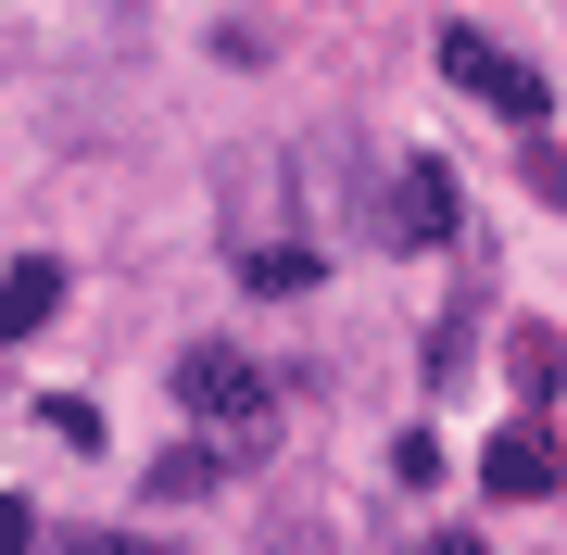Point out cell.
<instances>
[{
    "mask_svg": "<svg viewBox=\"0 0 567 555\" xmlns=\"http://www.w3.org/2000/svg\"><path fill=\"white\" fill-rule=\"evenodd\" d=\"M177 404H189V430H203L227 467H252L265 442H278V379L252 367V353H177Z\"/></svg>",
    "mask_w": 567,
    "mask_h": 555,
    "instance_id": "cell-1",
    "label": "cell"
},
{
    "mask_svg": "<svg viewBox=\"0 0 567 555\" xmlns=\"http://www.w3.org/2000/svg\"><path fill=\"white\" fill-rule=\"evenodd\" d=\"M480 493H492V505H555V493H567V454H555V430H543V417H505V430H492Z\"/></svg>",
    "mask_w": 567,
    "mask_h": 555,
    "instance_id": "cell-2",
    "label": "cell"
},
{
    "mask_svg": "<svg viewBox=\"0 0 567 555\" xmlns=\"http://www.w3.org/2000/svg\"><path fill=\"white\" fill-rule=\"evenodd\" d=\"M379 227H391L404 253H442L454 227H466V203H454V165H429V152H416V165H391V189H379Z\"/></svg>",
    "mask_w": 567,
    "mask_h": 555,
    "instance_id": "cell-3",
    "label": "cell"
},
{
    "mask_svg": "<svg viewBox=\"0 0 567 555\" xmlns=\"http://www.w3.org/2000/svg\"><path fill=\"white\" fill-rule=\"evenodd\" d=\"M442 76H454V89H480L492 114H517V126H543V76H529L517 51H492L480 25H454V39H442Z\"/></svg>",
    "mask_w": 567,
    "mask_h": 555,
    "instance_id": "cell-4",
    "label": "cell"
},
{
    "mask_svg": "<svg viewBox=\"0 0 567 555\" xmlns=\"http://www.w3.org/2000/svg\"><path fill=\"white\" fill-rule=\"evenodd\" d=\"M51 304H63V266H39V253H13V266H0V341L51 329Z\"/></svg>",
    "mask_w": 567,
    "mask_h": 555,
    "instance_id": "cell-5",
    "label": "cell"
},
{
    "mask_svg": "<svg viewBox=\"0 0 567 555\" xmlns=\"http://www.w3.org/2000/svg\"><path fill=\"white\" fill-rule=\"evenodd\" d=\"M215 480H227V454H215V442H177V454L152 467V493H164V505H189V493H215Z\"/></svg>",
    "mask_w": 567,
    "mask_h": 555,
    "instance_id": "cell-6",
    "label": "cell"
},
{
    "mask_svg": "<svg viewBox=\"0 0 567 555\" xmlns=\"http://www.w3.org/2000/svg\"><path fill=\"white\" fill-rule=\"evenodd\" d=\"M240 278H252V290H303V278H328V266H316L303 240H252V253H240Z\"/></svg>",
    "mask_w": 567,
    "mask_h": 555,
    "instance_id": "cell-7",
    "label": "cell"
},
{
    "mask_svg": "<svg viewBox=\"0 0 567 555\" xmlns=\"http://www.w3.org/2000/svg\"><path fill=\"white\" fill-rule=\"evenodd\" d=\"M555 379H567V367H555V329H517V391H529V404H543Z\"/></svg>",
    "mask_w": 567,
    "mask_h": 555,
    "instance_id": "cell-8",
    "label": "cell"
},
{
    "mask_svg": "<svg viewBox=\"0 0 567 555\" xmlns=\"http://www.w3.org/2000/svg\"><path fill=\"white\" fill-rule=\"evenodd\" d=\"M517 165H529V189H543V203H555V215H567V152H555V140H543V126H529V152H517Z\"/></svg>",
    "mask_w": 567,
    "mask_h": 555,
    "instance_id": "cell-9",
    "label": "cell"
},
{
    "mask_svg": "<svg viewBox=\"0 0 567 555\" xmlns=\"http://www.w3.org/2000/svg\"><path fill=\"white\" fill-rule=\"evenodd\" d=\"M265 555H328V531H316V517H278V531H265Z\"/></svg>",
    "mask_w": 567,
    "mask_h": 555,
    "instance_id": "cell-10",
    "label": "cell"
},
{
    "mask_svg": "<svg viewBox=\"0 0 567 555\" xmlns=\"http://www.w3.org/2000/svg\"><path fill=\"white\" fill-rule=\"evenodd\" d=\"M25 543H39V517H25V505H0V555H25Z\"/></svg>",
    "mask_w": 567,
    "mask_h": 555,
    "instance_id": "cell-11",
    "label": "cell"
},
{
    "mask_svg": "<svg viewBox=\"0 0 567 555\" xmlns=\"http://www.w3.org/2000/svg\"><path fill=\"white\" fill-rule=\"evenodd\" d=\"M429 555H480V531H442V543H429Z\"/></svg>",
    "mask_w": 567,
    "mask_h": 555,
    "instance_id": "cell-12",
    "label": "cell"
},
{
    "mask_svg": "<svg viewBox=\"0 0 567 555\" xmlns=\"http://www.w3.org/2000/svg\"><path fill=\"white\" fill-rule=\"evenodd\" d=\"M76 555H152V543H76Z\"/></svg>",
    "mask_w": 567,
    "mask_h": 555,
    "instance_id": "cell-13",
    "label": "cell"
}]
</instances>
